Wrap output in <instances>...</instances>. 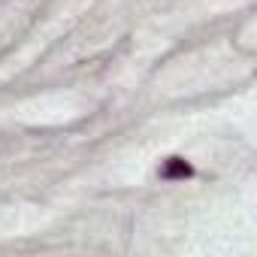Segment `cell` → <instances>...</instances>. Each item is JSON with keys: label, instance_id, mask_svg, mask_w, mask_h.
Here are the masks:
<instances>
[{"label": "cell", "instance_id": "obj_1", "mask_svg": "<svg viewBox=\"0 0 257 257\" xmlns=\"http://www.w3.org/2000/svg\"><path fill=\"white\" fill-rule=\"evenodd\" d=\"M161 176L170 179V182H173V179H191V176H194V167H191L185 158H170V161L161 167Z\"/></svg>", "mask_w": 257, "mask_h": 257}]
</instances>
